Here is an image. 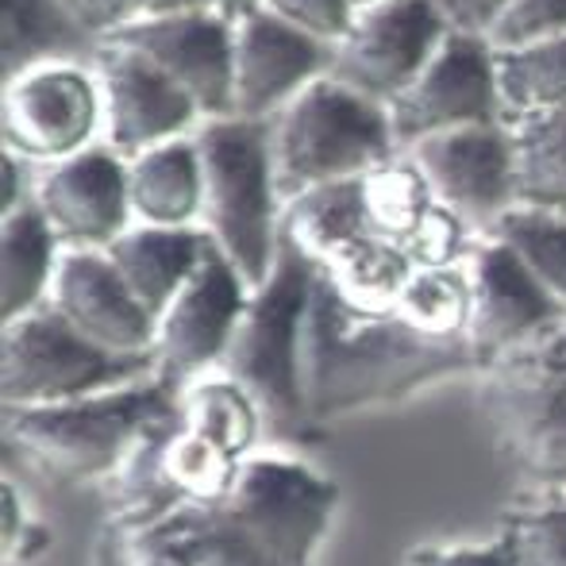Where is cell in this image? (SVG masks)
I'll list each match as a JSON object with an SVG mask.
<instances>
[{
    "label": "cell",
    "instance_id": "6da1fadb",
    "mask_svg": "<svg viewBox=\"0 0 566 566\" xmlns=\"http://www.w3.org/2000/svg\"><path fill=\"white\" fill-rule=\"evenodd\" d=\"M454 374H482L467 336H424L397 313H363L316 274L301 328V386L316 424L401 401Z\"/></svg>",
    "mask_w": 566,
    "mask_h": 566
},
{
    "label": "cell",
    "instance_id": "7a4b0ae2",
    "mask_svg": "<svg viewBox=\"0 0 566 566\" xmlns=\"http://www.w3.org/2000/svg\"><path fill=\"white\" fill-rule=\"evenodd\" d=\"M339 509V485L301 459L251 454L212 505L170 516L193 566H316Z\"/></svg>",
    "mask_w": 566,
    "mask_h": 566
},
{
    "label": "cell",
    "instance_id": "3957f363",
    "mask_svg": "<svg viewBox=\"0 0 566 566\" xmlns=\"http://www.w3.org/2000/svg\"><path fill=\"white\" fill-rule=\"evenodd\" d=\"M316 285V266L282 235L274 274L251 290L217 370L254 401L262 432L282 443H308L316 420L308 417L301 386V328Z\"/></svg>",
    "mask_w": 566,
    "mask_h": 566
},
{
    "label": "cell",
    "instance_id": "277c9868",
    "mask_svg": "<svg viewBox=\"0 0 566 566\" xmlns=\"http://www.w3.org/2000/svg\"><path fill=\"white\" fill-rule=\"evenodd\" d=\"M193 143L201 158L197 228L235 266L247 290H259L274 274L282 251V201L270 166L266 124L239 116L201 119Z\"/></svg>",
    "mask_w": 566,
    "mask_h": 566
},
{
    "label": "cell",
    "instance_id": "5b68a950",
    "mask_svg": "<svg viewBox=\"0 0 566 566\" xmlns=\"http://www.w3.org/2000/svg\"><path fill=\"white\" fill-rule=\"evenodd\" d=\"M181 412V394L158 378L35 409H4V443L51 482H108L147 428Z\"/></svg>",
    "mask_w": 566,
    "mask_h": 566
},
{
    "label": "cell",
    "instance_id": "8992f818",
    "mask_svg": "<svg viewBox=\"0 0 566 566\" xmlns=\"http://www.w3.org/2000/svg\"><path fill=\"white\" fill-rule=\"evenodd\" d=\"M266 132L282 212L313 189L363 178L374 166L401 155L389 108L374 105L328 74L293 97L270 119Z\"/></svg>",
    "mask_w": 566,
    "mask_h": 566
},
{
    "label": "cell",
    "instance_id": "52a82bcc",
    "mask_svg": "<svg viewBox=\"0 0 566 566\" xmlns=\"http://www.w3.org/2000/svg\"><path fill=\"white\" fill-rule=\"evenodd\" d=\"M158 378L155 355H113L70 328L51 305L4 324L0 336V397L4 409L62 405Z\"/></svg>",
    "mask_w": 566,
    "mask_h": 566
},
{
    "label": "cell",
    "instance_id": "ba28073f",
    "mask_svg": "<svg viewBox=\"0 0 566 566\" xmlns=\"http://www.w3.org/2000/svg\"><path fill=\"white\" fill-rule=\"evenodd\" d=\"M443 39L448 23L432 0H374L358 8L350 28L332 46L328 77L389 108L417 82Z\"/></svg>",
    "mask_w": 566,
    "mask_h": 566
},
{
    "label": "cell",
    "instance_id": "9c48e42d",
    "mask_svg": "<svg viewBox=\"0 0 566 566\" xmlns=\"http://www.w3.org/2000/svg\"><path fill=\"white\" fill-rule=\"evenodd\" d=\"M4 150L46 166L101 143V85L93 62H51L4 82Z\"/></svg>",
    "mask_w": 566,
    "mask_h": 566
},
{
    "label": "cell",
    "instance_id": "30bf717a",
    "mask_svg": "<svg viewBox=\"0 0 566 566\" xmlns=\"http://www.w3.org/2000/svg\"><path fill=\"white\" fill-rule=\"evenodd\" d=\"M405 155L424 174L436 205L459 217L474 235H490L497 220L521 205L505 124H474L428 135Z\"/></svg>",
    "mask_w": 566,
    "mask_h": 566
},
{
    "label": "cell",
    "instance_id": "8fae6325",
    "mask_svg": "<svg viewBox=\"0 0 566 566\" xmlns=\"http://www.w3.org/2000/svg\"><path fill=\"white\" fill-rule=\"evenodd\" d=\"M482 409L497 448L521 474L566 485V378L528 358L482 370Z\"/></svg>",
    "mask_w": 566,
    "mask_h": 566
},
{
    "label": "cell",
    "instance_id": "7c38bea8",
    "mask_svg": "<svg viewBox=\"0 0 566 566\" xmlns=\"http://www.w3.org/2000/svg\"><path fill=\"white\" fill-rule=\"evenodd\" d=\"M389 119L401 150L454 127L501 124L505 108H501L493 46L478 35L448 31L417 82L389 105Z\"/></svg>",
    "mask_w": 566,
    "mask_h": 566
},
{
    "label": "cell",
    "instance_id": "4fadbf2b",
    "mask_svg": "<svg viewBox=\"0 0 566 566\" xmlns=\"http://www.w3.org/2000/svg\"><path fill=\"white\" fill-rule=\"evenodd\" d=\"M462 262H467L470 277L467 339L482 370L513 358L516 350H524L559 321H566V308L532 277V270L501 239L478 235Z\"/></svg>",
    "mask_w": 566,
    "mask_h": 566
},
{
    "label": "cell",
    "instance_id": "5bb4252c",
    "mask_svg": "<svg viewBox=\"0 0 566 566\" xmlns=\"http://www.w3.org/2000/svg\"><path fill=\"white\" fill-rule=\"evenodd\" d=\"M247 297H251V290L243 285V277L209 243L201 266L193 270V277L181 285V293L158 316V381H166V386H174L181 394L197 378L217 370Z\"/></svg>",
    "mask_w": 566,
    "mask_h": 566
},
{
    "label": "cell",
    "instance_id": "9a60e30c",
    "mask_svg": "<svg viewBox=\"0 0 566 566\" xmlns=\"http://www.w3.org/2000/svg\"><path fill=\"white\" fill-rule=\"evenodd\" d=\"M93 70L101 85V143L124 163L158 143L193 135L205 119L170 77L119 39L101 43Z\"/></svg>",
    "mask_w": 566,
    "mask_h": 566
},
{
    "label": "cell",
    "instance_id": "2e32d148",
    "mask_svg": "<svg viewBox=\"0 0 566 566\" xmlns=\"http://www.w3.org/2000/svg\"><path fill=\"white\" fill-rule=\"evenodd\" d=\"M332 70V43L305 35L270 12L231 23V113L270 124L293 97Z\"/></svg>",
    "mask_w": 566,
    "mask_h": 566
},
{
    "label": "cell",
    "instance_id": "e0dca14e",
    "mask_svg": "<svg viewBox=\"0 0 566 566\" xmlns=\"http://www.w3.org/2000/svg\"><path fill=\"white\" fill-rule=\"evenodd\" d=\"M31 205L43 212L62 247L105 251L135 224L132 197H127V163L105 143L59 163L35 166Z\"/></svg>",
    "mask_w": 566,
    "mask_h": 566
},
{
    "label": "cell",
    "instance_id": "ac0fdd59",
    "mask_svg": "<svg viewBox=\"0 0 566 566\" xmlns=\"http://www.w3.org/2000/svg\"><path fill=\"white\" fill-rule=\"evenodd\" d=\"M108 39L139 51L158 74H166L205 119L231 113V20L212 8L181 15L132 20Z\"/></svg>",
    "mask_w": 566,
    "mask_h": 566
},
{
    "label": "cell",
    "instance_id": "d6986e66",
    "mask_svg": "<svg viewBox=\"0 0 566 566\" xmlns=\"http://www.w3.org/2000/svg\"><path fill=\"white\" fill-rule=\"evenodd\" d=\"M46 305L90 343L113 355H155L158 321L132 297L113 259L97 247H66Z\"/></svg>",
    "mask_w": 566,
    "mask_h": 566
},
{
    "label": "cell",
    "instance_id": "ffe728a7",
    "mask_svg": "<svg viewBox=\"0 0 566 566\" xmlns=\"http://www.w3.org/2000/svg\"><path fill=\"white\" fill-rule=\"evenodd\" d=\"M209 251V235L201 228H150L132 224L105 247L116 274L132 290V297L150 316H163L166 305L181 293Z\"/></svg>",
    "mask_w": 566,
    "mask_h": 566
},
{
    "label": "cell",
    "instance_id": "44dd1931",
    "mask_svg": "<svg viewBox=\"0 0 566 566\" xmlns=\"http://www.w3.org/2000/svg\"><path fill=\"white\" fill-rule=\"evenodd\" d=\"M105 39L85 31L62 0H0V74L4 82L51 62H93Z\"/></svg>",
    "mask_w": 566,
    "mask_h": 566
},
{
    "label": "cell",
    "instance_id": "7402d4cb",
    "mask_svg": "<svg viewBox=\"0 0 566 566\" xmlns=\"http://www.w3.org/2000/svg\"><path fill=\"white\" fill-rule=\"evenodd\" d=\"M127 197L135 224L197 228L201 220V158L193 135L158 143L127 158Z\"/></svg>",
    "mask_w": 566,
    "mask_h": 566
},
{
    "label": "cell",
    "instance_id": "603a6c76",
    "mask_svg": "<svg viewBox=\"0 0 566 566\" xmlns=\"http://www.w3.org/2000/svg\"><path fill=\"white\" fill-rule=\"evenodd\" d=\"M181 428V412L170 420H158L155 428L135 440V448L124 454V462L105 482L108 490V528L116 532H139L150 524L170 521L189 501L178 493V485L166 474V443Z\"/></svg>",
    "mask_w": 566,
    "mask_h": 566
},
{
    "label": "cell",
    "instance_id": "cb8c5ba5",
    "mask_svg": "<svg viewBox=\"0 0 566 566\" xmlns=\"http://www.w3.org/2000/svg\"><path fill=\"white\" fill-rule=\"evenodd\" d=\"M66 247L35 205L0 217V321H20L51 297V282Z\"/></svg>",
    "mask_w": 566,
    "mask_h": 566
},
{
    "label": "cell",
    "instance_id": "d4e9b609",
    "mask_svg": "<svg viewBox=\"0 0 566 566\" xmlns=\"http://www.w3.org/2000/svg\"><path fill=\"white\" fill-rule=\"evenodd\" d=\"M313 266L347 305L363 313H397L405 285L420 270L397 239L374 235V231L336 247Z\"/></svg>",
    "mask_w": 566,
    "mask_h": 566
},
{
    "label": "cell",
    "instance_id": "484cf974",
    "mask_svg": "<svg viewBox=\"0 0 566 566\" xmlns=\"http://www.w3.org/2000/svg\"><path fill=\"white\" fill-rule=\"evenodd\" d=\"M505 132L521 205L566 217V108L505 119Z\"/></svg>",
    "mask_w": 566,
    "mask_h": 566
},
{
    "label": "cell",
    "instance_id": "4316f807",
    "mask_svg": "<svg viewBox=\"0 0 566 566\" xmlns=\"http://www.w3.org/2000/svg\"><path fill=\"white\" fill-rule=\"evenodd\" d=\"M493 59H497V90L505 119L566 108V35L524 46V51H493Z\"/></svg>",
    "mask_w": 566,
    "mask_h": 566
},
{
    "label": "cell",
    "instance_id": "83f0119b",
    "mask_svg": "<svg viewBox=\"0 0 566 566\" xmlns=\"http://www.w3.org/2000/svg\"><path fill=\"white\" fill-rule=\"evenodd\" d=\"M181 420L224 443L239 459H251V448L262 436V417L254 401L224 374H205L181 389Z\"/></svg>",
    "mask_w": 566,
    "mask_h": 566
},
{
    "label": "cell",
    "instance_id": "f1b7e54d",
    "mask_svg": "<svg viewBox=\"0 0 566 566\" xmlns=\"http://www.w3.org/2000/svg\"><path fill=\"white\" fill-rule=\"evenodd\" d=\"M363 209L378 235L397 239V243L405 247V239H409L420 220L436 209V197H432V189H428L424 174H420L417 166H412V158L401 150V155H394L389 163L363 174Z\"/></svg>",
    "mask_w": 566,
    "mask_h": 566
},
{
    "label": "cell",
    "instance_id": "f546056e",
    "mask_svg": "<svg viewBox=\"0 0 566 566\" xmlns=\"http://www.w3.org/2000/svg\"><path fill=\"white\" fill-rule=\"evenodd\" d=\"M397 316L412 324L424 336H467L470 321V277L467 262H451V266H420L409 277L401 301H397Z\"/></svg>",
    "mask_w": 566,
    "mask_h": 566
},
{
    "label": "cell",
    "instance_id": "4dcf8cb0",
    "mask_svg": "<svg viewBox=\"0 0 566 566\" xmlns=\"http://www.w3.org/2000/svg\"><path fill=\"white\" fill-rule=\"evenodd\" d=\"M490 235L501 239V243L532 270V277L566 308V217L563 212L516 205L513 212H505V217L497 220V228H493Z\"/></svg>",
    "mask_w": 566,
    "mask_h": 566
},
{
    "label": "cell",
    "instance_id": "1f68e13d",
    "mask_svg": "<svg viewBox=\"0 0 566 566\" xmlns=\"http://www.w3.org/2000/svg\"><path fill=\"white\" fill-rule=\"evenodd\" d=\"M247 459L231 454L224 443H217L212 436L197 432L181 420V428L166 443V474L178 485V493L189 505H212L235 485L239 467Z\"/></svg>",
    "mask_w": 566,
    "mask_h": 566
},
{
    "label": "cell",
    "instance_id": "d6a6232c",
    "mask_svg": "<svg viewBox=\"0 0 566 566\" xmlns=\"http://www.w3.org/2000/svg\"><path fill=\"white\" fill-rule=\"evenodd\" d=\"M516 566H566V501L524 509L505 521Z\"/></svg>",
    "mask_w": 566,
    "mask_h": 566
},
{
    "label": "cell",
    "instance_id": "836d02e7",
    "mask_svg": "<svg viewBox=\"0 0 566 566\" xmlns=\"http://www.w3.org/2000/svg\"><path fill=\"white\" fill-rule=\"evenodd\" d=\"M563 35H566V0H513L505 8V15L493 23L485 43L497 54H505Z\"/></svg>",
    "mask_w": 566,
    "mask_h": 566
},
{
    "label": "cell",
    "instance_id": "e575fe53",
    "mask_svg": "<svg viewBox=\"0 0 566 566\" xmlns=\"http://www.w3.org/2000/svg\"><path fill=\"white\" fill-rule=\"evenodd\" d=\"M262 12L277 15V20L293 23L297 31H305V35L321 39V43H332V46L339 43L343 31L355 20L350 0H266Z\"/></svg>",
    "mask_w": 566,
    "mask_h": 566
},
{
    "label": "cell",
    "instance_id": "d590c367",
    "mask_svg": "<svg viewBox=\"0 0 566 566\" xmlns=\"http://www.w3.org/2000/svg\"><path fill=\"white\" fill-rule=\"evenodd\" d=\"M116 536H119V566H193L170 521L150 524V528L139 532H116Z\"/></svg>",
    "mask_w": 566,
    "mask_h": 566
},
{
    "label": "cell",
    "instance_id": "8d00e7d4",
    "mask_svg": "<svg viewBox=\"0 0 566 566\" xmlns=\"http://www.w3.org/2000/svg\"><path fill=\"white\" fill-rule=\"evenodd\" d=\"M401 566H516L513 544L501 532L490 544H440V547H412Z\"/></svg>",
    "mask_w": 566,
    "mask_h": 566
},
{
    "label": "cell",
    "instance_id": "74e56055",
    "mask_svg": "<svg viewBox=\"0 0 566 566\" xmlns=\"http://www.w3.org/2000/svg\"><path fill=\"white\" fill-rule=\"evenodd\" d=\"M0 497H4V559L35 563L39 555L51 547V532L23 513V501L15 497V485L8 482V478H4V485H0Z\"/></svg>",
    "mask_w": 566,
    "mask_h": 566
},
{
    "label": "cell",
    "instance_id": "f35d334b",
    "mask_svg": "<svg viewBox=\"0 0 566 566\" xmlns=\"http://www.w3.org/2000/svg\"><path fill=\"white\" fill-rule=\"evenodd\" d=\"M432 4H436V12L443 15L448 31L485 39L493 31V23L505 15V8L513 4V0H432Z\"/></svg>",
    "mask_w": 566,
    "mask_h": 566
},
{
    "label": "cell",
    "instance_id": "ab89813d",
    "mask_svg": "<svg viewBox=\"0 0 566 566\" xmlns=\"http://www.w3.org/2000/svg\"><path fill=\"white\" fill-rule=\"evenodd\" d=\"M70 8L77 23L85 31H93L97 39H108L113 31L124 28L132 20V0H62Z\"/></svg>",
    "mask_w": 566,
    "mask_h": 566
},
{
    "label": "cell",
    "instance_id": "60d3db41",
    "mask_svg": "<svg viewBox=\"0 0 566 566\" xmlns=\"http://www.w3.org/2000/svg\"><path fill=\"white\" fill-rule=\"evenodd\" d=\"M513 358H528V363L547 366V370H555L566 378V321H559L552 332H544V336L536 343H528L524 350H516Z\"/></svg>",
    "mask_w": 566,
    "mask_h": 566
},
{
    "label": "cell",
    "instance_id": "b9f144b4",
    "mask_svg": "<svg viewBox=\"0 0 566 566\" xmlns=\"http://www.w3.org/2000/svg\"><path fill=\"white\" fill-rule=\"evenodd\" d=\"M212 8V0H132V20H150V15H181ZM127 20V23H132Z\"/></svg>",
    "mask_w": 566,
    "mask_h": 566
},
{
    "label": "cell",
    "instance_id": "7bdbcfd3",
    "mask_svg": "<svg viewBox=\"0 0 566 566\" xmlns=\"http://www.w3.org/2000/svg\"><path fill=\"white\" fill-rule=\"evenodd\" d=\"M90 566H119V536L116 528H101L97 544H93V555H90Z\"/></svg>",
    "mask_w": 566,
    "mask_h": 566
},
{
    "label": "cell",
    "instance_id": "ee69618b",
    "mask_svg": "<svg viewBox=\"0 0 566 566\" xmlns=\"http://www.w3.org/2000/svg\"><path fill=\"white\" fill-rule=\"evenodd\" d=\"M262 4H266V0H212V12H220L224 20L235 23L251 12H262Z\"/></svg>",
    "mask_w": 566,
    "mask_h": 566
},
{
    "label": "cell",
    "instance_id": "f6af8a7d",
    "mask_svg": "<svg viewBox=\"0 0 566 566\" xmlns=\"http://www.w3.org/2000/svg\"><path fill=\"white\" fill-rule=\"evenodd\" d=\"M366 4H374V0H350V8H355V12H358V8H366Z\"/></svg>",
    "mask_w": 566,
    "mask_h": 566
}]
</instances>
